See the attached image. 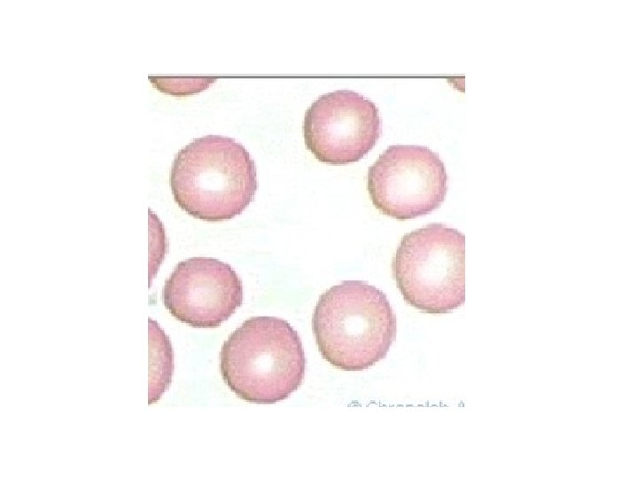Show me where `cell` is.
<instances>
[{"label":"cell","instance_id":"cell-1","mask_svg":"<svg viewBox=\"0 0 638 479\" xmlns=\"http://www.w3.org/2000/svg\"><path fill=\"white\" fill-rule=\"evenodd\" d=\"M170 188L187 214L207 222L240 215L257 190L255 163L233 138L207 135L196 138L175 155Z\"/></svg>","mask_w":638,"mask_h":479},{"label":"cell","instance_id":"cell-2","mask_svg":"<svg viewBox=\"0 0 638 479\" xmlns=\"http://www.w3.org/2000/svg\"><path fill=\"white\" fill-rule=\"evenodd\" d=\"M312 328L326 361L344 371H362L385 357L396 338L397 321L381 290L348 280L320 296Z\"/></svg>","mask_w":638,"mask_h":479},{"label":"cell","instance_id":"cell-3","mask_svg":"<svg viewBox=\"0 0 638 479\" xmlns=\"http://www.w3.org/2000/svg\"><path fill=\"white\" fill-rule=\"evenodd\" d=\"M306 369L302 342L282 318L246 319L224 342L220 371L226 385L241 399L275 404L301 385Z\"/></svg>","mask_w":638,"mask_h":479},{"label":"cell","instance_id":"cell-4","mask_svg":"<svg viewBox=\"0 0 638 479\" xmlns=\"http://www.w3.org/2000/svg\"><path fill=\"white\" fill-rule=\"evenodd\" d=\"M465 237L442 224L404 235L392 262L407 303L426 313L453 311L465 301Z\"/></svg>","mask_w":638,"mask_h":479},{"label":"cell","instance_id":"cell-5","mask_svg":"<svg viewBox=\"0 0 638 479\" xmlns=\"http://www.w3.org/2000/svg\"><path fill=\"white\" fill-rule=\"evenodd\" d=\"M367 189L375 208L398 220L428 215L447 191L445 165L421 145H391L369 169Z\"/></svg>","mask_w":638,"mask_h":479},{"label":"cell","instance_id":"cell-6","mask_svg":"<svg viewBox=\"0 0 638 479\" xmlns=\"http://www.w3.org/2000/svg\"><path fill=\"white\" fill-rule=\"evenodd\" d=\"M380 133L376 105L352 90L322 95L308 107L303 122L307 148L319 161L331 165L358 161L373 148Z\"/></svg>","mask_w":638,"mask_h":479},{"label":"cell","instance_id":"cell-7","mask_svg":"<svg viewBox=\"0 0 638 479\" xmlns=\"http://www.w3.org/2000/svg\"><path fill=\"white\" fill-rule=\"evenodd\" d=\"M162 300L182 323L213 328L241 306L243 287L230 264L211 257H191L175 266L165 282Z\"/></svg>","mask_w":638,"mask_h":479}]
</instances>
